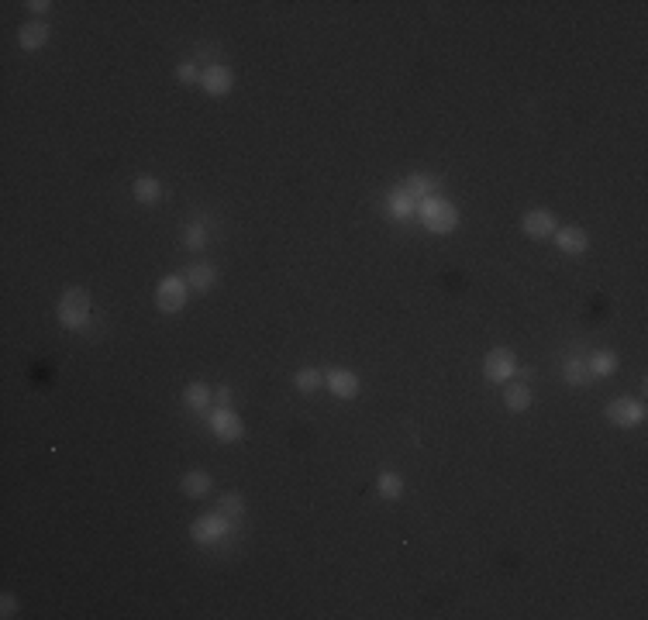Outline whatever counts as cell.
Wrapping results in <instances>:
<instances>
[{
    "instance_id": "cell-10",
    "label": "cell",
    "mask_w": 648,
    "mask_h": 620,
    "mask_svg": "<svg viewBox=\"0 0 648 620\" xmlns=\"http://www.w3.org/2000/svg\"><path fill=\"white\" fill-rule=\"evenodd\" d=\"M555 241H559V248L566 256H583L586 252V234H583V228H559Z\"/></svg>"
},
{
    "instance_id": "cell-7",
    "label": "cell",
    "mask_w": 648,
    "mask_h": 620,
    "mask_svg": "<svg viewBox=\"0 0 648 620\" xmlns=\"http://www.w3.org/2000/svg\"><path fill=\"white\" fill-rule=\"evenodd\" d=\"M210 431L217 435L221 441H238L241 435H245V427H241V420L234 417L228 407H221V411L210 413Z\"/></svg>"
},
{
    "instance_id": "cell-15",
    "label": "cell",
    "mask_w": 648,
    "mask_h": 620,
    "mask_svg": "<svg viewBox=\"0 0 648 620\" xmlns=\"http://www.w3.org/2000/svg\"><path fill=\"white\" fill-rule=\"evenodd\" d=\"M186 283L204 293V289H210V286L217 283V272H214V265H193V269L186 272Z\"/></svg>"
},
{
    "instance_id": "cell-3",
    "label": "cell",
    "mask_w": 648,
    "mask_h": 620,
    "mask_svg": "<svg viewBox=\"0 0 648 620\" xmlns=\"http://www.w3.org/2000/svg\"><path fill=\"white\" fill-rule=\"evenodd\" d=\"M156 304H159V310H166V314H176V310L186 304V283H183L180 276L162 280L159 289H156Z\"/></svg>"
},
{
    "instance_id": "cell-11",
    "label": "cell",
    "mask_w": 648,
    "mask_h": 620,
    "mask_svg": "<svg viewBox=\"0 0 648 620\" xmlns=\"http://www.w3.org/2000/svg\"><path fill=\"white\" fill-rule=\"evenodd\" d=\"M524 231L531 234V238H548V234L555 231V217L548 210H531L524 217Z\"/></svg>"
},
{
    "instance_id": "cell-28",
    "label": "cell",
    "mask_w": 648,
    "mask_h": 620,
    "mask_svg": "<svg viewBox=\"0 0 648 620\" xmlns=\"http://www.w3.org/2000/svg\"><path fill=\"white\" fill-rule=\"evenodd\" d=\"M214 400H217L221 407H232V389H217V393H214Z\"/></svg>"
},
{
    "instance_id": "cell-9",
    "label": "cell",
    "mask_w": 648,
    "mask_h": 620,
    "mask_svg": "<svg viewBox=\"0 0 648 620\" xmlns=\"http://www.w3.org/2000/svg\"><path fill=\"white\" fill-rule=\"evenodd\" d=\"M328 389L335 396H341V400H352L359 393V379L352 372H345V369H335V372H328Z\"/></svg>"
},
{
    "instance_id": "cell-5",
    "label": "cell",
    "mask_w": 648,
    "mask_h": 620,
    "mask_svg": "<svg viewBox=\"0 0 648 620\" xmlns=\"http://www.w3.org/2000/svg\"><path fill=\"white\" fill-rule=\"evenodd\" d=\"M514 372H518V359H514L511 348H493L490 355H487V376H490L493 383H504Z\"/></svg>"
},
{
    "instance_id": "cell-2",
    "label": "cell",
    "mask_w": 648,
    "mask_h": 620,
    "mask_svg": "<svg viewBox=\"0 0 648 620\" xmlns=\"http://www.w3.org/2000/svg\"><path fill=\"white\" fill-rule=\"evenodd\" d=\"M86 317H90V297H86V289H66L62 293V304H59V321L69 328V331H76L86 324Z\"/></svg>"
},
{
    "instance_id": "cell-16",
    "label": "cell",
    "mask_w": 648,
    "mask_h": 620,
    "mask_svg": "<svg viewBox=\"0 0 648 620\" xmlns=\"http://www.w3.org/2000/svg\"><path fill=\"white\" fill-rule=\"evenodd\" d=\"M180 486H183V493H186V496H208V493H210V476H208V472H186Z\"/></svg>"
},
{
    "instance_id": "cell-6",
    "label": "cell",
    "mask_w": 648,
    "mask_h": 620,
    "mask_svg": "<svg viewBox=\"0 0 648 620\" xmlns=\"http://www.w3.org/2000/svg\"><path fill=\"white\" fill-rule=\"evenodd\" d=\"M228 531V520L221 514H208V517H200L197 524H193V541L197 544H214V541H221V534Z\"/></svg>"
},
{
    "instance_id": "cell-12",
    "label": "cell",
    "mask_w": 648,
    "mask_h": 620,
    "mask_svg": "<svg viewBox=\"0 0 648 620\" xmlns=\"http://www.w3.org/2000/svg\"><path fill=\"white\" fill-rule=\"evenodd\" d=\"M18 42H21V49H42L45 42H49V25H38V21H31L18 31Z\"/></svg>"
},
{
    "instance_id": "cell-24",
    "label": "cell",
    "mask_w": 648,
    "mask_h": 620,
    "mask_svg": "<svg viewBox=\"0 0 648 620\" xmlns=\"http://www.w3.org/2000/svg\"><path fill=\"white\" fill-rule=\"evenodd\" d=\"M528 403H531V393H528L524 383L507 389V407H511V411H528Z\"/></svg>"
},
{
    "instance_id": "cell-27",
    "label": "cell",
    "mask_w": 648,
    "mask_h": 620,
    "mask_svg": "<svg viewBox=\"0 0 648 620\" xmlns=\"http://www.w3.org/2000/svg\"><path fill=\"white\" fill-rule=\"evenodd\" d=\"M0 610H4V617H14V610H18V599L7 593L4 599H0Z\"/></svg>"
},
{
    "instance_id": "cell-29",
    "label": "cell",
    "mask_w": 648,
    "mask_h": 620,
    "mask_svg": "<svg viewBox=\"0 0 648 620\" xmlns=\"http://www.w3.org/2000/svg\"><path fill=\"white\" fill-rule=\"evenodd\" d=\"M28 7H31V11H49V4H45V0H31Z\"/></svg>"
},
{
    "instance_id": "cell-18",
    "label": "cell",
    "mask_w": 648,
    "mask_h": 620,
    "mask_svg": "<svg viewBox=\"0 0 648 620\" xmlns=\"http://www.w3.org/2000/svg\"><path fill=\"white\" fill-rule=\"evenodd\" d=\"M414 200H424V197H435V190H438V180H431V176H411L407 186H404Z\"/></svg>"
},
{
    "instance_id": "cell-25",
    "label": "cell",
    "mask_w": 648,
    "mask_h": 620,
    "mask_svg": "<svg viewBox=\"0 0 648 620\" xmlns=\"http://www.w3.org/2000/svg\"><path fill=\"white\" fill-rule=\"evenodd\" d=\"M183 245H186L190 252H200V248H204V228L190 224V228H186V234H183Z\"/></svg>"
},
{
    "instance_id": "cell-22",
    "label": "cell",
    "mask_w": 648,
    "mask_h": 620,
    "mask_svg": "<svg viewBox=\"0 0 648 620\" xmlns=\"http://www.w3.org/2000/svg\"><path fill=\"white\" fill-rule=\"evenodd\" d=\"M586 365H590V372H593V376H614V372H618V359H614L610 352H596Z\"/></svg>"
},
{
    "instance_id": "cell-17",
    "label": "cell",
    "mask_w": 648,
    "mask_h": 620,
    "mask_svg": "<svg viewBox=\"0 0 648 620\" xmlns=\"http://www.w3.org/2000/svg\"><path fill=\"white\" fill-rule=\"evenodd\" d=\"M217 514L232 524V520H238V517L245 514V500H241L238 493H224V496H221V503H217Z\"/></svg>"
},
{
    "instance_id": "cell-20",
    "label": "cell",
    "mask_w": 648,
    "mask_h": 620,
    "mask_svg": "<svg viewBox=\"0 0 648 620\" xmlns=\"http://www.w3.org/2000/svg\"><path fill=\"white\" fill-rule=\"evenodd\" d=\"M376 490H380V496H387V500H397V496L404 493V479H400L397 472H380Z\"/></svg>"
},
{
    "instance_id": "cell-13",
    "label": "cell",
    "mask_w": 648,
    "mask_h": 620,
    "mask_svg": "<svg viewBox=\"0 0 648 620\" xmlns=\"http://www.w3.org/2000/svg\"><path fill=\"white\" fill-rule=\"evenodd\" d=\"M387 210L393 214V217H400V221H404V217H411V214H414V197L400 186V190H393V193H390Z\"/></svg>"
},
{
    "instance_id": "cell-23",
    "label": "cell",
    "mask_w": 648,
    "mask_h": 620,
    "mask_svg": "<svg viewBox=\"0 0 648 620\" xmlns=\"http://www.w3.org/2000/svg\"><path fill=\"white\" fill-rule=\"evenodd\" d=\"M321 386H324V372H317V369H300L297 372V389L300 393H317Z\"/></svg>"
},
{
    "instance_id": "cell-8",
    "label": "cell",
    "mask_w": 648,
    "mask_h": 620,
    "mask_svg": "<svg viewBox=\"0 0 648 620\" xmlns=\"http://www.w3.org/2000/svg\"><path fill=\"white\" fill-rule=\"evenodd\" d=\"M232 79L234 76H232V69H228V66H217V62H214L208 73L200 76V83H204V90H208L210 97H224V93L232 90Z\"/></svg>"
},
{
    "instance_id": "cell-1",
    "label": "cell",
    "mask_w": 648,
    "mask_h": 620,
    "mask_svg": "<svg viewBox=\"0 0 648 620\" xmlns=\"http://www.w3.org/2000/svg\"><path fill=\"white\" fill-rule=\"evenodd\" d=\"M421 221H424V228H431V231L448 234L455 224H459V210L448 204V200H441V197H424V200H421Z\"/></svg>"
},
{
    "instance_id": "cell-4",
    "label": "cell",
    "mask_w": 648,
    "mask_h": 620,
    "mask_svg": "<svg viewBox=\"0 0 648 620\" xmlns=\"http://www.w3.org/2000/svg\"><path fill=\"white\" fill-rule=\"evenodd\" d=\"M607 420H614L618 427H635V424H642L645 420V407L638 403V400H614L610 407H607Z\"/></svg>"
},
{
    "instance_id": "cell-26",
    "label": "cell",
    "mask_w": 648,
    "mask_h": 620,
    "mask_svg": "<svg viewBox=\"0 0 648 620\" xmlns=\"http://www.w3.org/2000/svg\"><path fill=\"white\" fill-rule=\"evenodd\" d=\"M176 79H180V83H193V79H197V69H193V62H183L180 69H176Z\"/></svg>"
},
{
    "instance_id": "cell-19",
    "label": "cell",
    "mask_w": 648,
    "mask_h": 620,
    "mask_svg": "<svg viewBox=\"0 0 648 620\" xmlns=\"http://www.w3.org/2000/svg\"><path fill=\"white\" fill-rule=\"evenodd\" d=\"M210 400H214V389L204 386V383H193V386H186V403L193 407V411H208Z\"/></svg>"
},
{
    "instance_id": "cell-14",
    "label": "cell",
    "mask_w": 648,
    "mask_h": 620,
    "mask_svg": "<svg viewBox=\"0 0 648 620\" xmlns=\"http://www.w3.org/2000/svg\"><path fill=\"white\" fill-rule=\"evenodd\" d=\"M159 197H162V186H159V180H152V176H142V180H135V200H138V204H156Z\"/></svg>"
},
{
    "instance_id": "cell-21",
    "label": "cell",
    "mask_w": 648,
    "mask_h": 620,
    "mask_svg": "<svg viewBox=\"0 0 648 620\" xmlns=\"http://www.w3.org/2000/svg\"><path fill=\"white\" fill-rule=\"evenodd\" d=\"M593 379V372H590V365L579 359H572L569 365H566V383H572V386H586Z\"/></svg>"
}]
</instances>
